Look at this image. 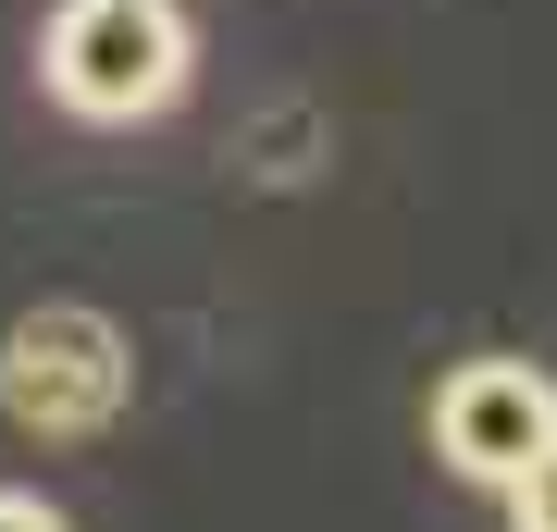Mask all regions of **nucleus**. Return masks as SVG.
Listing matches in <instances>:
<instances>
[{
    "mask_svg": "<svg viewBox=\"0 0 557 532\" xmlns=\"http://www.w3.org/2000/svg\"><path fill=\"white\" fill-rule=\"evenodd\" d=\"M545 446H557V384L533 372V359H458V372L434 384V458L458 483L508 495Z\"/></svg>",
    "mask_w": 557,
    "mask_h": 532,
    "instance_id": "7ed1b4c3",
    "label": "nucleus"
},
{
    "mask_svg": "<svg viewBox=\"0 0 557 532\" xmlns=\"http://www.w3.org/2000/svg\"><path fill=\"white\" fill-rule=\"evenodd\" d=\"M186 75H199V38L174 0H62L38 38V87L75 124H149L186 99Z\"/></svg>",
    "mask_w": 557,
    "mask_h": 532,
    "instance_id": "f257e3e1",
    "label": "nucleus"
},
{
    "mask_svg": "<svg viewBox=\"0 0 557 532\" xmlns=\"http://www.w3.org/2000/svg\"><path fill=\"white\" fill-rule=\"evenodd\" d=\"M0 532H75V520H62V508H38V495H13V483H0Z\"/></svg>",
    "mask_w": 557,
    "mask_h": 532,
    "instance_id": "39448f33",
    "label": "nucleus"
},
{
    "mask_svg": "<svg viewBox=\"0 0 557 532\" xmlns=\"http://www.w3.org/2000/svg\"><path fill=\"white\" fill-rule=\"evenodd\" d=\"M508 532H557V446H545L533 471L508 483Z\"/></svg>",
    "mask_w": 557,
    "mask_h": 532,
    "instance_id": "20e7f679",
    "label": "nucleus"
},
{
    "mask_svg": "<svg viewBox=\"0 0 557 532\" xmlns=\"http://www.w3.org/2000/svg\"><path fill=\"white\" fill-rule=\"evenodd\" d=\"M124 384H137L124 322L87 310V297H50V310H25L13 335H0V409L38 446H75V434H100V421H124Z\"/></svg>",
    "mask_w": 557,
    "mask_h": 532,
    "instance_id": "f03ea898",
    "label": "nucleus"
}]
</instances>
